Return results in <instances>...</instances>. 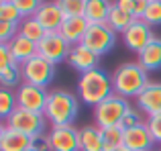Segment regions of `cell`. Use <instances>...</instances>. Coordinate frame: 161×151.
<instances>
[{
  "mask_svg": "<svg viewBox=\"0 0 161 151\" xmlns=\"http://www.w3.org/2000/svg\"><path fill=\"white\" fill-rule=\"evenodd\" d=\"M112 84H114V94L122 96V98H133V96L137 98L149 84L147 70L139 61H126V64L116 68V72L112 76Z\"/></svg>",
  "mask_w": 161,
  "mask_h": 151,
  "instance_id": "6da1fadb",
  "label": "cell"
},
{
  "mask_svg": "<svg viewBox=\"0 0 161 151\" xmlns=\"http://www.w3.org/2000/svg\"><path fill=\"white\" fill-rule=\"evenodd\" d=\"M78 92H80V96H82L84 104L98 106L108 96L114 94V84H112V78H110L106 72L96 68V70H92V72H86V74L80 76Z\"/></svg>",
  "mask_w": 161,
  "mask_h": 151,
  "instance_id": "7a4b0ae2",
  "label": "cell"
},
{
  "mask_svg": "<svg viewBox=\"0 0 161 151\" xmlns=\"http://www.w3.org/2000/svg\"><path fill=\"white\" fill-rule=\"evenodd\" d=\"M80 112V102L71 92L65 90H53L49 92L47 106H45V119L53 125V127H63V125H71Z\"/></svg>",
  "mask_w": 161,
  "mask_h": 151,
  "instance_id": "3957f363",
  "label": "cell"
},
{
  "mask_svg": "<svg viewBox=\"0 0 161 151\" xmlns=\"http://www.w3.org/2000/svg\"><path fill=\"white\" fill-rule=\"evenodd\" d=\"M129 110H130L129 100L118 96V94H112L94 108V116H96V123H98L100 129L120 127L122 119H125V115Z\"/></svg>",
  "mask_w": 161,
  "mask_h": 151,
  "instance_id": "277c9868",
  "label": "cell"
},
{
  "mask_svg": "<svg viewBox=\"0 0 161 151\" xmlns=\"http://www.w3.org/2000/svg\"><path fill=\"white\" fill-rule=\"evenodd\" d=\"M20 72H23V80L25 84H31V86H39V88H47L49 82L53 80L55 74V65L49 64L47 59L35 55L29 61H25L20 65Z\"/></svg>",
  "mask_w": 161,
  "mask_h": 151,
  "instance_id": "5b68a950",
  "label": "cell"
},
{
  "mask_svg": "<svg viewBox=\"0 0 161 151\" xmlns=\"http://www.w3.org/2000/svg\"><path fill=\"white\" fill-rule=\"evenodd\" d=\"M45 115H37V112H31V110H25V108H16L10 116L6 119V125L10 129L19 133H25L27 137H35V135H41L45 129Z\"/></svg>",
  "mask_w": 161,
  "mask_h": 151,
  "instance_id": "8992f818",
  "label": "cell"
},
{
  "mask_svg": "<svg viewBox=\"0 0 161 151\" xmlns=\"http://www.w3.org/2000/svg\"><path fill=\"white\" fill-rule=\"evenodd\" d=\"M69 51H71V45L61 37V33H47L37 43V55L47 59L53 65L63 61V59H67Z\"/></svg>",
  "mask_w": 161,
  "mask_h": 151,
  "instance_id": "52a82bcc",
  "label": "cell"
},
{
  "mask_svg": "<svg viewBox=\"0 0 161 151\" xmlns=\"http://www.w3.org/2000/svg\"><path fill=\"white\" fill-rule=\"evenodd\" d=\"M82 43L86 45L88 49H92L96 55H104V53H108L110 49L114 47V43H116V33H114L106 23L90 25V29H88V33L84 35Z\"/></svg>",
  "mask_w": 161,
  "mask_h": 151,
  "instance_id": "ba28073f",
  "label": "cell"
},
{
  "mask_svg": "<svg viewBox=\"0 0 161 151\" xmlns=\"http://www.w3.org/2000/svg\"><path fill=\"white\" fill-rule=\"evenodd\" d=\"M47 98H49V92L45 90V88L31 86V84H23V86L16 90V102H19V108L37 112V115H43L45 112Z\"/></svg>",
  "mask_w": 161,
  "mask_h": 151,
  "instance_id": "9c48e42d",
  "label": "cell"
},
{
  "mask_svg": "<svg viewBox=\"0 0 161 151\" xmlns=\"http://www.w3.org/2000/svg\"><path fill=\"white\" fill-rule=\"evenodd\" d=\"M122 39H125V45L130 51L141 53L155 37H153V33H151V27L145 20H135V23L122 33Z\"/></svg>",
  "mask_w": 161,
  "mask_h": 151,
  "instance_id": "30bf717a",
  "label": "cell"
},
{
  "mask_svg": "<svg viewBox=\"0 0 161 151\" xmlns=\"http://www.w3.org/2000/svg\"><path fill=\"white\" fill-rule=\"evenodd\" d=\"M53 151H80V131L71 125L53 127L49 133Z\"/></svg>",
  "mask_w": 161,
  "mask_h": 151,
  "instance_id": "8fae6325",
  "label": "cell"
},
{
  "mask_svg": "<svg viewBox=\"0 0 161 151\" xmlns=\"http://www.w3.org/2000/svg\"><path fill=\"white\" fill-rule=\"evenodd\" d=\"M35 20L47 33H59L63 20H65V14H63V10L59 8L57 2H41L39 10L35 14Z\"/></svg>",
  "mask_w": 161,
  "mask_h": 151,
  "instance_id": "7c38bea8",
  "label": "cell"
},
{
  "mask_svg": "<svg viewBox=\"0 0 161 151\" xmlns=\"http://www.w3.org/2000/svg\"><path fill=\"white\" fill-rule=\"evenodd\" d=\"M98 57L100 55H96L84 43H78V45H71V51L67 55V64L74 70H78L80 74H86V72H92V70L98 68Z\"/></svg>",
  "mask_w": 161,
  "mask_h": 151,
  "instance_id": "4fadbf2b",
  "label": "cell"
},
{
  "mask_svg": "<svg viewBox=\"0 0 161 151\" xmlns=\"http://www.w3.org/2000/svg\"><path fill=\"white\" fill-rule=\"evenodd\" d=\"M153 145H155V139H153V135H151L147 123L125 131V147L126 149H130V151H151Z\"/></svg>",
  "mask_w": 161,
  "mask_h": 151,
  "instance_id": "5bb4252c",
  "label": "cell"
},
{
  "mask_svg": "<svg viewBox=\"0 0 161 151\" xmlns=\"http://www.w3.org/2000/svg\"><path fill=\"white\" fill-rule=\"evenodd\" d=\"M137 104L143 112H147V116L161 115V84L149 82L145 90L137 96Z\"/></svg>",
  "mask_w": 161,
  "mask_h": 151,
  "instance_id": "9a60e30c",
  "label": "cell"
},
{
  "mask_svg": "<svg viewBox=\"0 0 161 151\" xmlns=\"http://www.w3.org/2000/svg\"><path fill=\"white\" fill-rule=\"evenodd\" d=\"M88 29H90V23L86 20V16H69L63 20L59 33L69 45H78L84 41V35L88 33Z\"/></svg>",
  "mask_w": 161,
  "mask_h": 151,
  "instance_id": "2e32d148",
  "label": "cell"
},
{
  "mask_svg": "<svg viewBox=\"0 0 161 151\" xmlns=\"http://www.w3.org/2000/svg\"><path fill=\"white\" fill-rule=\"evenodd\" d=\"M31 149V137L4 125L0 129V151H27Z\"/></svg>",
  "mask_w": 161,
  "mask_h": 151,
  "instance_id": "e0dca14e",
  "label": "cell"
},
{
  "mask_svg": "<svg viewBox=\"0 0 161 151\" xmlns=\"http://www.w3.org/2000/svg\"><path fill=\"white\" fill-rule=\"evenodd\" d=\"M6 45H8V51H10V55H12V61L19 64V65H23L25 61H29L31 57L37 55V43L29 41L27 37H23L20 33Z\"/></svg>",
  "mask_w": 161,
  "mask_h": 151,
  "instance_id": "ac0fdd59",
  "label": "cell"
},
{
  "mask_svg": "<svg viewBox=\"0 0 161 151\" xmlns=\"http://www.w3.org/2000/svg\"><path fill=\"white\" fill-rule=\"evenodd\" d=\"M80 151H104V135L98 125L80 129Z\"/></svg>",
  "mask_w": 161,
  "mask_h": 151,
  "instance_id": "d6986e66",
  "label": "cell"
},
{
  "mask_svg": "<svg viewBox=\"0 0 161 151\" xmlns=\"http://www.w3.org/2000/svg\"><path fill=\"white\" fill-rule=\"evenodd\" d=\"M110 8H112V2H108V0H88L84 16L90 25H102L108 20Z\"/></svg>",
  "mask_w": 161,
  "mask_h": 151,
  "instance_id": "ffe728a7",
  "label": "cell"
},
{
  "mask_svg": "<svg viewBox=\"0 0 161 151\" xmlns=\"http://www.w3.org/2000/svg\"><path fill=\"white\" fill-rule=\"evenodd\" d=\"M139 64H141L147 72H153V70L161 68V39H153L141 53H139Z\"/></svg>",
  "mask_w": 161,
  "mask_h": 151,
  "instance_id": "44dd1931",
  "label": "cell"
},
{
  "mask_svg": "<svg viewBox=\"0 0 161 151\" xmlns=\"http://www.w3.org/2000/svg\"><path fill=\"white\" fill-rule=\"evenodd\" d=\"M135 16L130 14V12H126V10H122L120 6H118L116 2H112V8H110V14H108V20H106V25L110 29H112L114 33H125L126 29L130 27V25L135 23Z\"/></svg>",
  "mask_w": 161,
  "mask_h": 151,
  "instance_id": "7402d4cb",
  "label": "cell"
},
{
  "mask_svg": "<svg viewBox=\"0 0 161 151\" xmlns=\"http://www.w3.org/2000/svg\"><path fill=\"white\" fill-rule=\"evenodd\" d=\"M19 33L23 37H27L29 41H33V43H39V41L47 35V31H45V29L35 20V16H31V19H23V23H20V27H19Z\"/></svg>",
  "mask_w": 161,
  "mask_h": 151,
  "instance_id": "603a6c76",
  "label": "cell"
},
{
  "mask_svg": "<svg viewBox=\"0 0 161 151\" xmlns=\"http://www.w3.org/2000/svg\"><path fill=\"white\" fill-rule=\"evenodd\" d=\"M102 135H104V151H116L125 147V129L122 127L102 129Z\"/></svg>",
  "mask_w": 161,
  "mask_h": 151,
  "instance_id": "cb8c5ba5",
  "label": "cell"
},
{
  "mask_svg": "<svg viewBox=\"0 0 161 151\" xmlns=\"http://www.w3.org/2000/svg\"><path fill=\"white\" fill-rule=\"evenodd\" d=\"M19 108V102H16V94H12L8 88H2L0 90V116L4 120L12 115V112Z\"/></svg>",
  "mask_w": 161,
  "mask_h": 151,
  "instance_id": "d4e9b609",
  "label": "cell"
},
{
  "mask_svg": "<svg viewBox=\"0 0 161 151\" xmlns=\"http://www.w3.org/2000/svg\"><path fill=\"white\" fill-rule=\"evenodd\" d=\"M23 19L19 12V6H16V0H2L0 2V20L2 23H12L16 25Z\"/></svg>",
  "mask_w": 161,
  "mask_h": 151,
  "instance_id": "484cf974",
  "label": "cell"
},
{
  "mask_svg": "<svg viewBox=\"0 0 161 151\" xmlns=\"http://www.w3.org/2000/svg\"><path fill=\"white\" fill-rule=\"evenodd\" d=\"M116 4L122 10L130 12L137 20H143V16L147 12V6H149V0H118Z\"/></svg>",
  "mask_w": 161,
  "mask_h": 151,
  "instance_id": "4316f807",
  "label": "cell"
},
{
  "mask_svg": "<svg viewBox=\"0 0 161 151\" xmlns=\"http://www.w3.org/2000/svg\"><path fill=\"white\" fill-rule=\"evenodd\" d=\"M86 2L88 0H59V8L63 10L65 19L69 16H84L86 14Z\"/></svg>",
  "mask_w": 161,
  "mask_h": 151,
  "instance_id": "83f0119b",
  "label": "cell"
},
{
  "mask_svg": "<svg viewBox=\"0 0 161 151\" xmlns=\"http://www.w3.org/2000/svg\"><path fill=\"white\" fill-rule=\"evenodd\" d=\"M23 78V72H20V65L19 64H10L6 68H0V82H2L4 88H10L16 86V82Z\"/></svg>",
  "mask_w": 161,
  "mask_h": 151,
  "instance_id": "f1b7e54d",
  "label": "cell"
},
{
  "mask_svg": "<svg viewBox=\"0 0 161 151\" xmlns=\"http://www.w3.org/2000/svg\"><path fill=\"white\" fill-rule=\"evenodd\" d=\"M147 25H161V0H149V6H147V12L143 16Z\"/></svg>",
  "mask_w": 161,
  "mask_h": 151,
  "instance_id": "f546056e",
  "label": "cell"
},
{
  "mask_svg": "<svg viewBox=\"0 0 161 151\" xmlns=\"http://www.w3.org/2000/svg\"><path fill=\"white\" fill-rule=\"evenodd\" d=\"M16 6H19V12L23 19H31V16L37 14L41 2L39 0H16Z\"/></svg>",
  "mask_w": 161,
  "mask_h": 151,
  "instance_id": "4dcf8cb0",
  "label": "cell"
},
{
  "mask_svg": "<svg viewBox=\"0 0 161 151\" xmlns=\"http://www.w3.org/2000/svg\"><path fill=\"white\" fill-rule=\"evenodd\" d=\"M143 123H145V120L141 119V115H139L135 108H130V110L125 115V119H122L120 127L125 129V131H129V129H135V127H139V125H143Z\"/></svg>",
  "mask_w": 161,
  "mask_h": 151,
  "instance_id": "1f68e13d",
  "label": "cell"
},
{
  "mask_svg": "<svg viewBox=\"0 0 161 151\" xmlns=\"http://www.w3.org/2000/svg\"><path fill=\"white\" fill-rule=\"evenodd\" d=\"M31 149H35V151H53L49 135H43V133H41V135L31 137Z\"/></svg>",
  "mask_w": 161,
  "mask_h": 151,
  "instance_id": "d6a6232c",
  "label": "cell"
},
{
  "mask_svg": "<svg viewBox=\"0 0 161 151\" xmlns=\"http://www.w3.org/2000/svg\"><path fill=\"white\" fill-rule=\"evenodd\" d=\"M16 35H19V33H16V25L2 23V20H0V43H10Z\"/></svg>",
  "mask_w": 161,
  "mask_h": 151,
  "instance_id": "836d02e7",
  "label": "cell"
},
{
  "mask_svg": "<svg viewBox=\"0 0 161 151\" xmlns=\"http://www.w3.org/2000/svg\"><path fill=\"white\" fill-rule=\"evenodd\" d=\"M147 127H149L155 143H161V115L149 116V119H147Z\"/></svg>",
  "mask_w": 161,
  "mask_h": 151,
  "instance_id": "e575fe53",
  "label": "cell"
},
{
  "mask_svg": "<svg viewBox=\"0 0 161 151\" xmlns=\"http://www.w3.org/2000/svg\"><path fill=\"white\" fill-rule=\"evenodd\" d=\"M14 64L12 61V55L8 51V45L6 43H0V68H6V65Z\"/></svg>",
  "mask_w": 161,
  "mask_h": 151,
  "instance_id": "d590c367",
  "label": "cell"
},
{
  "mask_svg": "<svg viewBox=\"0 0 161 151\" xmlns=\"http://www.w3.org/2000/svg\"><path fill=\"white\" fill-rule=\"evenodd\" d=\"M116 151H130V149H126V147H120V149H116Z\"/></svg>",
  "mask_w": 161,
  "mask_h": 151,
  "instance_id": "8d00e7d4",
  "label": "cell"
},
{
  "mask_svg": "<svg viewBox=\"0 0 161 151\" xmlns=\"http://www.w3.org/2000/svg\"><path fill=\"white\" fill-rule=\"evenodd\" d=\"M27 151H35V149H27Z\"/></svg>",
  "mask_w": 161,
  "mask_h": 151,
  "instance_id": "74e56055",
  "label": "cell"
}]
</instances>
